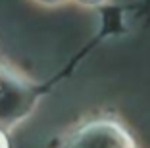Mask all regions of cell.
Returning <instances> with one entry per match:
<instances>
[{"label": "cell", "mask_w": 150, "mask_h": 148, "mask_svg": "<svg viewBox=\"0 0 150 148\" xmlns=\"http://www.w3.org/2000/svg\"><path fill=\"white\" fill-rule=\"evenodd\" d=\"M77 2H83V4H100L102 0H77Z\"/></svg>", "instance_id": "4"}, {"label": "cell", "mask_w": 150, "mask_h": 148, "mask_svg": "<svg viewBox=\"0 0 150 148\" xmlns=\"http://www.w3.org/2000/svg\"><path fill=\"white\" fill-rule=\"evenodd\" d=\"M39 2H44V4H56V2H64V0H39Z\"/></svg>", "instance_id": "5"}, {"label": "cell", "mask_w": 150, "mask_h": 148, "mask_svg": "<svg viewBox=\"0 0 150 148\" xmlns=\"http://www.w3.org/2000/svg\"><path fill=\"white\" fill-rule=\"evenodd\" d=\"M35 91L21 77L8 69H0V127L13 125L31 112Z\"/></svg>", "instance_id": "1"}, {"label": "cell", "mask_w": 150, "mask_h": 148, "mask_svg": "<svg viewBox=\"0 0 150 148\" xmlns=\"http://www.w3.org/2000/svg\"><path fill=\"white\" fill-rule=\"evenodd\" d=\"M64 148H135V144L117 121L94 119L77 129Z\"/></svg>", "instance_id": "2"}, {"label": "cell", "mask_w": 150, "mask_h": 148, "mask_svg": "<svg viewBox=\"0 0 150 148\" xmlns=\"http://www.w3.org/2000/svg\"><path fill=\"white\" fill-rule=\"evenodd\" d=\"M0 148H10L8 135L4 133V129H2V127H0Z\"/></svg>", "instance_id": "3"}]
</instances>
